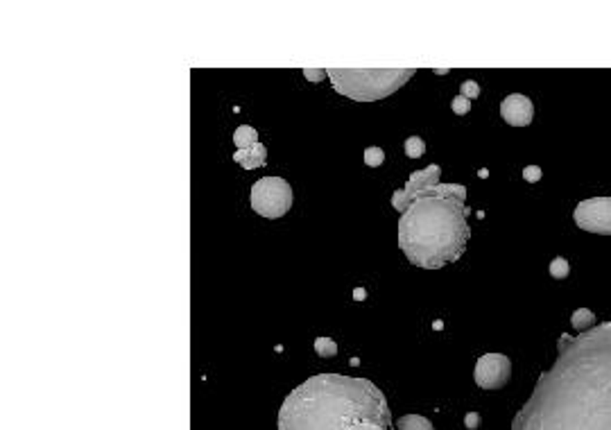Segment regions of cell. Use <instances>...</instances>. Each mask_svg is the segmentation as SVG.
<instances>
[{
	"label": "cell",
	"instance_id": "cell-3",
	"mask_svg": "<svg viewBox=\"0 0 611 430\" xmlns=\"http://www.w3.org/2000/svg\"><path fill=\"white\" fill-rule=\"evenodd\" d=\"M467 189L460 184H437L416 195L399 220V247L416 268L439 270L455 263L467 249L471 226Z\"/></svg>",
	"mask_w": 611,
	"mask_h": 430
},
{
	"label": "cell",
	"instance_id": "cell-8",
	"mask_svg": "<svg viewBox=\"0 0 611 430\" xmlns=\"http://www.w3.org/2000/svg\"><path fill=\"white\" fill-rule=\"evenodd\" d=\"M439 175H442V168L439 166H428L423 170H416L410 175L406 189H401L392 195V206L401 211V213H406L408 206L412 204L416 195L426 193L430 189H435V186L439 184Z\"/></svg>",
	"mask_w": 611,
	"mask_h": 430
},
{
	"label": "cell",
	"instance_id": "cell-4",
	"mask_svg": "<svg viewBox=\"0 0 611 430\" xmlns=\"http://www.w3.org/2000/svg\"><path fill=\"white\" fill-rule=\"evenodd\" d=\"M416 68H329L326 75L333 89L355 103H376L399 91Z\"/></svg>",
	"mask_w": 611,
	"mask_h": 430
},
{
	"label": "cell",
	"instance_id": "cell-17",
	"mask_svg": "<svg viewBox=\"0 0 611 430\" xmlns=\"http://www.w3.org/2000/svg\"><path fill=\"white\" fill-rule=\"evenodd\" d=\"M383 161H385V152L381 150V147H367V150H365V163L369 168L383 166Z\"/></svg>",
	"mask_w": 611,
	"mask_h": 430
},
{
	"label": "cell",
	"instance_id": "cell-6",
	"mask_svg": "<svg viewBox=\"0 0 611 430\" xmlns=\"http://www.w3.org/2000/svg\"><path fill=\"white\" fill-rule=\"evenodd\" d=\"M575 224L582 231L611 236V197H591L582 200L575 206Z\"/></svg>",
	"mask_w": 611,
	"mask_h": 430
},
{
	"label": "cell",
	"instance_id": "cell-20",
	"mask_svg": "<svg viewBox=\"0 0 611 430\" xmlns=\"http://www.w3.org/2000/svg\"><path fill=\"white\" fill-rule=\"evenodd\" d=\"M541 175H544V172H541V168L539 166H528V168H523V179L528 184H537L539 179H541Z\"/></svg>",
	"mask_w": 611,
	"mask_h": 430
},
{
	"label": "cell",
	"instance_id": "cell-13",
	"mask_svg": "<svg viewBox=\"0 0 611 430\" xmlns=\"http://www.w3.org/2000/svg\"><path fill=\"white\" fill-rule=\"evenodd\" d=\"M570 324H573L575 331H589L595 326V315L589 308H577L573 315H570Z\"/></svg>",
	"mask_w": 611,
	"mask_h": 430
},
{
	"label": "cell",
	"instance_id": "cell-11",
	"mask_svg": "<svg viewBox=\"0 0 611 430\" xmlns=\"http://www.w3.org/2000/svg\"><path fill=\"white\" fill-rule=\"evenodd\" d=\"M260 143L258 140V131L249 127V125H241L236 131H234V145L238 147V150H245V147H252Z\"/></svg>",
	"mask_w": 611,
	"mask_h": 430
},
{
	"label": "cell",
	"instance_id": "cell-18",
	"mask_svg": "<svg viewBox=\"0 0 611 430\" xmlns=\"http://www.w3.org/2000/svg\"><path fill=\"white\" fill-rule=\"evenodd\" d=\"M451 109H453V114H458V116L469 114V111H471V100H469V98H464V96L453 98Z\"/></svg>",
	"mask_w": 611,
	"mask_h": 430
},
{
	"label": "cell",
	"instance_id": "cell-16",
	"mask_svg": "<svg viewBox=\"0 0 611 430\" xmlns=\"http://www.w3.org/2000/svg\"><path fill=\"white\" fill-rule=\"evenodd\" d=\"M315 351H317V356H322V358H333L337 354V344L331 338H317Z\"/></svg>",
	"mask_w": 611,
	"mask_h": 430
},
{
	"label": "cell",
	"instance_id": "cell-12",
	"mask_svg": "<svg viewBox=\"0 0 611 430\" xmlns=\"http://www.w3.org/2000/svg\"><path fill=\"white\" fill-rule=\"evenodd\" d=\"M397 428L399 430H435V426H432L426 417H421V414H406V417H401L397 421Z\"/></svg>",
	"mask_w": 611,
	"mask_h": 430
},
{
	"label": "cell",
	"instance_id": "cell-22",
	"mask_svg": "<svg viewBox=\"0 0 611 430\" xmlns=\"http://www.w3.org/2000/svg\"><path fill=\"white\" fill-rule=\"evenodd\" d=\"M324 75H326V70H320V73H311V70H306V77H311V80H322Z\"/></svg>",
	"mask_w": 611,
	"mask_h": 430
},
{
	"label": "cell",
	"instance_id": "cell-19",
	"mask_svg": "<svg viewBox=\"0 0 611 430\" xmlns=\"http://www.w3.org/2000/svg\"><path fill=\"white\" fill-rule=\"evenodd\" d=\"M460 96L469 98V100H476L478 96H480V84L474 82V80H467V82L462 84V91H460Z\"/></svg>",
	"mask_w": 611,
	"mask_h": 430
},
{
	"label": "cell",
	"instance_id": "cell-9",
	"mask_svg": "<svg viewBox=\"0 0 611 430\" xmlns=\"http://www.w3.org/2000/svg\"><path fill=\"white\" fill-rule=\"evenodd\" d=\"M500 116L502 120L512 127H528L535 118V105L528 96H521V93H512L500 103Z\"/></svg>",
	"mask_w": 611,
	"mask_h": 430
},
{
	"label": "cell",
	"instance_id": "cell-1",
	"mask_svg": "<svg viewBox=\"0 0 611 430\" xmlns=\"http://www.w3.org/2000/svg\"><path fill=\"white\" fill-rule=\"evenodd\" d=\"M512 430H611V322L562 333L553 367L539 376Z\"/></svg>",
	"mask_w": 611,
	"mask_h": 430
},
{
	"label": "cell",
	"instance_id": "cell-5",
	"mask_svg": "<svg viewBox=\"0 0 611 430\" xmlns=\"http://www.w3.org/2000/svg\"><path fill=\"white\" fill-rule=\"evenodd\" d=\"M249 202L258 215L276 220L292 208V189L283 177H263L252 186Z\"/></svg>",
	"mask_w": 611,
	"mask_h": 430
},
{
	"label": "cell",
	"instance_id": "cell-2",
	"mask_svg": "<svg viewBox=\"0 0 611 430\" xmlns=\"http://www.w3.org/2000/svg\"><path fill=\"white\" fill-rule=\"evenodd\" d=\"M385 394L367 378L317 374L285 396L278 430H388Z\"/></svg>",
	"mask_w": 611,
	"mask_h": 430
},
{
	"label": "cell",
	"instance_id": "cell-14",
	"mask_svg": "<svg viewBox=\"0 0 611 430\" xmlns=\"http://www.w3.org/2000/svg\"><path fill=\"white\" fill-rule=\"evenodd\" d=\"M403 150H406V156H410V159H421L423 152H426V143H423V138H419V136H410V138H406Z\"/></svg>",
	"mask_w": 611,
	"mask_h": 430
},
{
	"label": "cell",
	"instance_id": "cell-15",
	"mask_svg": "<svg viewBox=\"0 0 611 430\" xmlns=\"http://www.w3.org/2000/svg\"><path fill=\"white\" fill-rule=\"evenodd\" d=\"M548 272H551L553 279H566L568 272H570V265H568V261L564 256H555L553 263H551V268H548Z\"/></svg>",
	"mask_w": 611,
	"mask_h": 430
},
{
	"label": "cell",
	"instance_id": "cell-7",
	"mask_svg": "<svg viewBox=\"0 0 611 430\" xmlns=\"http://www.w3.org/2000/svg\"><path fill=\"white\" fill-rule=\"evenodd\" d=\"M512 378V361L505 354H485L478 358L474 380L480 389H502Z\"/></svg>",
	"mask_w": 611,
	"mask_h": 430
},
{
	"label": "cell",
	"instance_id": "cell-10",
	"mask_svg": "<svg viewBox=\"0 0 611 430\" xmlns=\"http://www.w3.org/2000/svg\"><path fill=\"white\" fill-rule=\"evenodd\" d=\"M234 161L241 163L245 170H256L260 166H265L267 150H265V145H263V143H256L252 147H245V150H238L234 154Z\"/></svg>",
	"mask_w": 611,
	"mask_h": 430
},
{
	"label": "cell",
	"instance_id": "cell-21",
	"mask_svg": "<svg viewBox=\"0 0 611 430\" xmlns=\"http://www.w3.org/2000/svg\"><path fill=\"white\" fill-rule=\"evenodd\" d=\"M478 421H480V417H478V412H469L467 417H464V426H467L469 430H476V428H478Z\"/></svg>",
	"mask_w": 611,
	"mask_h": 430
}]
</instances>
